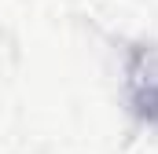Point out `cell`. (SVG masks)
Here are the masks:
<instances>
[{"label":"cell","mask_w":158,"mask_h":154,"mask_svg":"<svg viewBox=\"0 0 158 154\" xmlns=\"http://www.w3.org/2000/svg\"><path fill=\"white\" fill-rule=\"evenodd\" d=\"M125 103L136 121L158 125V44H136L121 66Z\"/></svg>","instance_id":"1"}]
</instances>
